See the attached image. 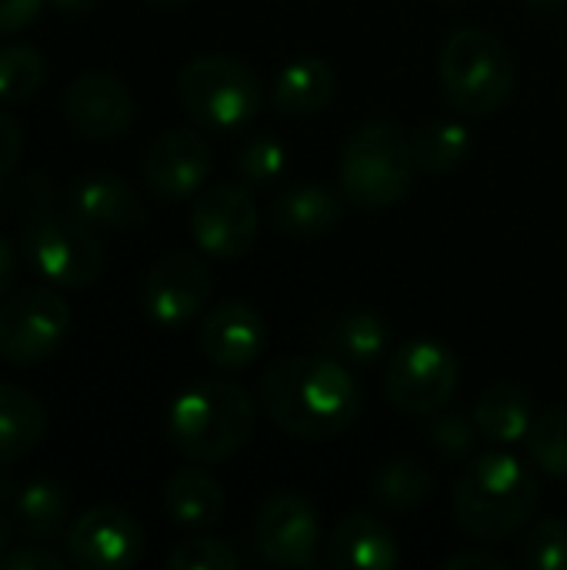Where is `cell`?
Instances as JSON below:
<instances>
[{
	"mask_svg": "<svg viewBox=\"0 0 567 570\" xmlns=\"http://www.w3.org/2000/svg\"><path fill=\"white\" fill-rule=\"evenodd\" d=\"M177 94L190 120L211 130H237L264 107L257 73L227 53H201L187 60L177 77Z\"/></svg>",
	"mask_w": 567,
	"mask_h": 570,
	"instance_id": "6",
	"label": "cell"
},
{
	"mask_svg": "<svg viewBox=\"0 0 567 570\" xmlns=\"http://www.w3.org/2000/svg\"><path fill=\"white\" fill-rule=\"evenodd\" d=\"M10 538H13V524H10V518L0 511V554L10 551Z\"/></svg>",
	"mask_w": 567,
	"mask_h": 570,
	"instance_id": "41",
	"label": "cell"
},
{
	"mask_svg": "<svg viewBox=\"0 0 567 570\" xmlns=\"http://www.w3.org/2000/svg\"><path fill=\"white\" fill-rule=\"evenodd\" d=\"M528 7H535V10H558V7H565L567 0H525Z\"/></svg>",
	"mask_w": 567,
	"mask_h": 570,
	"instance_id": "43",
	"label": "cell"
},
{
	"mask_svg": "<svg viewBox=\"0 0 567 570\" xmlns=\"http://www.w3.org/2000/svg\"><path fill=\"white\" fill-rule=\"evenodd\" d=\"M261 230V214L254 197L237 184H217L201 190L190 204V237L197 250L217 261L244 257Z\"/></svg>",
	"mask_w": 567,
	"mask_h": 570,
	"instance_id": "11",
	"label": "cell"
},
{
	"mask_svg": "<svg viewBox=\"0 0 567 570\" xmlns=\"http://www.w3.org/2000/svg\"><path fill=\"white\" fill-rule=\"evenodd\" d=\"M50 3L63 13H90L100 0H50Z\"/></svg>",
	"mask_w": 567,
	"mask_h": 570,
	"instance_id": "40",
	"label": "cell"
},
{
	"mask_svg": "<svg viewBox=\"0 0 567 570\" xmlns=\"http://www.w3.org/2000/svg\"><path fill=\"white\" fill-rule=\"evenodd\" d=\"M338 90V73L321 57H297L284 63L271 83V107L281 117H314Z\"/></svg>",
	"mask_w": 567,
	"mask_h": 570,
	"instance_id": "20",
	"label": "cell"
},
{
	"mask_svg": "<svg viewBox=\"0 0 567 570\" xmlns=\"http://www.w3.org/2000/svg\"><path fill=\"white\" fill-rule=\"evenodd\" d=\"M211 294L214 281L207 264L194 254L177 250L150 267L144 281V311L157 327L177 331L211 304Z\"/></svg>",
	"mask_w": 567,
	"mask_h": 570,
	"instance_id": "12",
	"label": "cell"
},
{
	"mask_svg": "<svg viewBox=\"0 0 567 570\" xmlns=\"http://www.w3.org/2000/svg\"><path fill=\"white\" fill-rule=\"evenodd\" d=\"M565 47H567V23H565Z\"/></svg>",
	"mask_w": 567,
	"mask_h": 570,
	"instance_id": "45",
	"label": "cell"
},
{
	"mask_svg": "<svg viewBox=\"0 0 567 570\" xmlns=\"http://www.w3.org/2000/svg\"><path fill=\"white\" fill-rule=\"evenodd\" d=\"M525 444L538 471L548 478H567V407H551L535 417Z\"/></svg>",
	"mask_w": 567,
	"mask_h": 570,
	"instance_id": "29",
	"label": "cell"
},
{
	"mask_svg": "<svg viewBox=\"0 0 567 570\" xmlns=\"http://www.w3.org/2000/svg\"><path fill=\"white\" fill-rule=\"evenodd\" d=\"M43 431V404L17 384H0V468L30 454L40 444Z\"/></svg>",
	"mask_w": 567,
	"mask_h": 570,
	"instance_id": "24",
	"label": "cell"
},
{
	"mask_svg": "<svg viewBox=\"0 0 567 570\" xmlns=\"http://www.w3.org/2000/svg\"><path fill=\"white\" fill-rule=\"evenodd\" d=\"M67 558L80 570H130L144 558V528L120 508H90L67 531Z\"/></svg>",
	"mask_w": 567,
	"mask_h": 570,
	"instance_id": "13",
	"label": "cell"
},
{
	"mask_svg": "<svg viewBox=\"0 0 567 570\" xmlns=\"http://www.w3.org/2000/svg\"><path fill=\"white\" fill-rule=\"evenodd\" d=\"M43 10V0H0V33H17L30 27Z\"/></svg>",
	"mask_w": 567,
	"mask_h": 570,
	"instance_id": "37",
	"label": "cell"
},
{
	"mask_svg": "<svg viewBox=\"0 0 567 570\" xmlns=\"http://www.w3.org/2000/svg\"><path fill=\"white\" fill-rule=\"evenodd\" d=\"M70 217L90 230H130L144 224V207L130 180L117 174H90L70 190Z\"/></svg>",
	"mask_w": 567,
	"mask_h": 570,
	"instance_id": "17",
	"label": "cell"
},
{
	"mask_svg": "<svg viewBox=\"0 0 567 570\" xmlns=\"http://www.w3.org/2000/svg\"><path fill=\"white\" fill-rule=\"evenodd\" d=\"M541 491L528 464L491 451L475 458L454 484V521L475 541H505L538 511Z\"/></svg>",
	"mask_w": 567,
	"mask_h": 570,
	"instance_id": "2",
	"label": "cell"
},
{
	"mask_svg": "<svg viewBox=\"0 0 567 570\" xmlns=\"http://www.w3.org/2000/svg\"><path fill=\"white\" fill-rule=\"evenodd\" d=\"M458 384H461V364L454 351L428 337L398 347L384 367V391L391 404L414 417L444 411L454 401Z\"/></svg>",
	"mask_w": 567,
	"mask_h": 570,
	"instance_id": "7",
	"label": "cell"
},
{
	"mask_svg": "<svg viewBox=\"0 0 567 570\" xmlns=\"http://www.w3.org/2000/svg\"><path fill=\"white\" fill-rule=\"evenodd\" d=\"M13 514H17V528L23 538L53 541L70 521V494L63 484L50 478H37L27 488H20L13 501Z\"/></svg>",
	"mask_w": 567,
	"mask_h": 570,
	"instance_id": "25",
	"label": "cell"
},
{
	"mask_svg": "<svg viewBox=\"0 0 567 570\" xmlns=\"http://www.w3.org/2000/svg\"><path fill=\"white\" fill-rule=\"evenodd\" d=\"M20 150H23V134H20V124L0 110V187L3 180L17 170L20 164Z\"/></svg>",
	"mask_w": 567,
	"mask_h": 570,
	"instance_id": "36",
	"label": "cell"
},
{
	"mask_svg": "<svg viewBox=\"0 0 567 570\" xmlns=\"http://www.w3.org/2000/svg\"><path fill=\"white\" fill-rule=\"evenodd\" d=\"M434 421H431V441H434V448L441 451V454H448V458H468L471 454V448H475V441H478V424H475V417H465V414H444V411H438V414H431Z\"/></svg>",
	"mask_w": 567,
	"mask_h": 570,
	"instance_id": "33",
	"label": "cell"
},
{
	"mask_svg": "<svg viewBox=\"0 0 567 570\" xmlns=\"http://www.w3.org/2000/svg\"><path fill=\"white\" fill-rule=\"evenodd\" d=\"M284 167H287V147L271 134H257L237 150V174L247 184H271L284 174Z\"/></svg>",
	"mask_w": 567,
	"mask_h": 570,
	"instance_id": "31",
	"label": "cell"
},
{
	"mask_svg": "<svg viewBox=\"0 0 567 570\" xmlns=\"http://www.w3.org/2000/svg\"><path fill=\"white\" fill-rule=\"evenodd\" d=\"M137 104L130 90L110 73H80L63 97L67 124L94 140H107L124 134L134 124Z\"/></svg>",
	"mask_w": 567,
	"mask_h": 570,
	"instance_id": "16",
	"label": "cell"
},
{
	"mask_svg": "<svg viewBox=\"0 0 567 570\" xmlns=\"http://www.w3.org/2000/svg\"><path fill=\"white\" fill-rule=\"evenodd\" d=\"M70 331V307L53 287H23L0 304V357L33 367L57 354Z\"/></svg>",
	"mask_w": 567,
	"mask_h": 570,
	"instance_id": "9",
	"label": "cell"
},
{
	"mask_svg": "<svg viewBox=\"0 0 567 570\" xmlns=\"http://www.w3.org/2000/svg\"><path fill=\"white\" fill-rule=\"evenodd\" d=\"M214 170V150L197 130L160 134L144 157V180L160 200L197 197Z\"/></svg>",
	"mask_w": 567,
	"mask_h": 570,
	"instance_id": "14",
	"label": "cell"
},
{
	"mask_svg": "<svg viewBox=\"0 0 567 570\" xmlns=\"http://www.w3.org/2000/svg\"><path fill=\"white\" fill-rule=\"evenodd\" d=\"M67 561L40 544H27L17 551H3L0 554V570H63Z\"/></svg>",
	"mask_w": 567,
	"mask_h": 570,
	"instance_id": "35",
	"label": "cell"
},
{
	"mask_svg": "<svg viewBox=\"0 0 567 570\" xmlns=\"http://www.w3.org/2000/svg\"><path fill=\"white\" fill-rule=\"evenodd\" d=\"M508 564L488 551H468V554H454L444 561V570H505Z\"/></svg>",
	"mask_w": 567,
	"mask_h": 570,
	"instance_id": "38",
	"label": "cell"
},
{
	"mask_svg": "<svg viewBox=\"0 0 567 570\" xmlns=\"http://www.w3.org/2000/svg\"><path fill=\"white\" fill-rule=\"evenodd\" d=\"M167 568L170 570H237L241 568V558L237 551L221 541V538H194V541H184L170 551L167 558Z\"/></svg>",
	"mask_w": 567,
	"mask_h": 570,
	"instance_id": "32",
	"label": "cell"
},
{
	"mask_svg": "<svg viewBox=\"0 0 567 570\" xmlns=\"http://www.w3.org/2000/svg\"><path fill=\"white\" fill-rule=\"evenodd\" d=\"M254 401L231 381H197L177 394L167 411V438L174 451L194 464L234 458L254 434Z\"/></svg>",
	"mask_w": 567,
	"mask_h": 570,
	"instance_id": "3",
	"label": "cell"
},
{
	"mask_svg": "<svg viewBox=\"0 0 567 570\" xmlns=\"http://www.w3.org/2000/svg\"><path fill=\"white\" fill-rule=\"evenodd\" d=\"M478 434L491 444H518L535 424V404L518 384H491L475 404Z\"/></svg>",
	"mask_w": 567,
	"mask_h": 570,
	"instance_id": "23",
	"label": "cell"
},
{
	"mask_svg": "<svg viewBox=\"0 0 567 570\" xmlns=\"http://www.w3.org/2000/svg\"><path fill=\"white\" fill-rule=\"evenodd\" d=\"M17 494H20V488H17L13 481H0V504H10V508H13Z\"/></svg>",
	"mask_w": 567,
	"mask_h": 570,
	"instance_id": "42",
	"label": "cell"
},
{
	"mask_svg": "<svg viewBox=\"0 0 567 570\" xmlns=\"http://www.w3.org/2000/svg\"><path fill=\"white\" fill-rule=\"evenodd\" d=\"M13 197H17V207H20L27 217H33V214L53 210V197H57V190H53V184H50L47 177H40V174H27V177H20V180H17Z\"/></svg>",
	"mask_w": 567,
	"mask_h": 570,
	"instance_id": "34",
	"label": "cell"
},
{
	"mask_svg": "<svg viewBox=\"0 0 567 570\" xmlns=\"http://www.w3.org/2000/svg\"><path fill=\"white\" fill-rule=\"evenodd\" d=\"M23 254L57 287H87L104 271V247L87 224L53 210L33 214L23 227Z\"/></svg>",
	"mask_w": 567,
	"mask_h": 570,
	"instance_id": "8",
	"label": "cell"
},
{
	"mask_svg": "<svg viewBox=\"0 0 567 570\" xmlns=\"http://www.w3.org/2000/svg\"><path fill=\"white\" fill-rule=\"evenodd\" d=\"M324 561L334 570H394L401 564V548L378 518L351 514L331 531Z\"/></svg>",
	"mask_w": 567,
	"mask_h": 570,
	"instance_id": "18",
	"label": "cell"
},
{
	"mask_svg": "<svg viewBox=\"0 0 567 570\" xmlns=\"http://www.w3.org/2000/svg\"><path fill=\"white\" fill-rule=\"evenodd\" d=\"M434 491V478L421 461L411 458H398L388 461L371 484V498L388 508V511H411L418 504H424Z\"/></svg>",
	"mask_w": 567,
	"mask_h": 570,
	"instance_id": "27",
	"label": "cell"
},
{
	"mask_svg": "<svg viewBox=\"0 0 567 570\" xmlns=\"http://www.w3.org/2000/svg\"><path fill=\"white\" fill-rule=\"evenodd\" d=\"M47 80V60L30 43H3L0 47V100L17 104L33 97Z\"/></svg>",
	"mask_w": 567,
	"mask_h": 570,
	"instance_id": "28",
	"label": "cell"
},
{
	"mask_svg": "<svg viewBox=\"0 0 567 570\" xmlns=\"http://www.w3.org/2000/svg\"><path fill=\"white\" fill-rule=\"evenodd\" d=\"M17 277V250L7 237H0V297L13 287Z\"/></svg>",
	"mask_w": 567,
	"mask_h": 570,
	"instance_id": "39",
	"label": "cell"
},
{
	"mask_svg": "<svg viewBox=\"0 0 567 570\" xmlns=\"http://www.w3.org/2000/svg\"><path fill=\"white\" fill-rule=\"evenodd\" d=\"M518 561L528 570H567V521H538L518 544Z\"/></svg>",
	"mask_w": 567,
	"mask_h": 570,
	"instance_id": "30",
	"label": "cell"
},
{
	"mask_svg": "<svg viewBox=\"0 0 567 570\" xmlns=\"http://www.w3.org/2000/svg\"><path fill=\"white\" fill-rule=\"evenodd\" d=\"M411 154H414V167L431 174V177H444L454 174L468 154H471V134L465 124L458 120H424L414 134H411Z\"/></svg>",
	"mask_w": 567,
	"mask_h": 570,
	"instance_id": "26",
	"label": "cell"
},
{
	"mask_svg": "<svg viewBox=\"0 0 567 570\" xmlns=\"http://www.w3.org/2000/svg\"><path fill=\"white\" fill-rule=\"evenodd\" d=\"M438 77L454 110L468 117H491L511 100L518 70L498 33L485 27H461L438 53Z\"/></svg>",
	"mask_w": 567,
	"mask_h": 570,
	"instance_id": "5",
	"label": "cell"
},
{
	"mask_svg": "<svg viewBox=\"0 0 567 570\" xmlns=\"http://www.w3.org/2000/svg\"><path fill=\"white\" fill-rule=\"evenodd\" d=\"M311 337H314L317 354H328L354 367H371L388 351V324L371 311H344V314L324 317Z\"/></svg>",
	"mask_w": 567,
	"mask_h": 570,
	"instance_id": "19",
	"label": "cell"
},
{
	"mask_svg": "<svg viewBox=\"0 0 567 570\" xmlns=\"http://www.w3.org/2000/svg\"><path fill=\"white\" fill-rule=\"evenodd\" d=\"M411 137L391 120L361 124L341 150V197L358 210H384L408 197L414 180Z\"/></svg>",
	"mask_w": 567,
	"mask_h": 570,
	"instance_id": "4",
	"label": "cell"
},
{
	"mask_svg": "<svg viewBox=\"0 0 567 570\" xmlns=\"http://www.w3.org/2000/svg\"><path fill=\"white\" fill-rule=\"evenodd\" d=\"M341 220H344V197L314 184L287 187L271 204L274 230L291 237H321L331 234Z\"/></svg>",
	"mask_w": 567,
	"mask_h": 570,
	"instance_id": "21",
	"label": "cell"
},
{
	"mask_svg": "<svg viewBox=\"0 0 567 570\" xmlns=\"http://www.w3.org/2000/svg\"><path fill=\"white\" fill-rule=\"evenodd\" d=\"M164 511L180 528H214L224 514V488L204 468H177L164 484Z\"/></svg>",
	"mask_w": 567,
	"mask_h": 570,
	"instance_id": "22",
	"label": "cell"
},
{
	"mask_svg": "<svg viewBox=\"0 0 567 570\" xmlns=\"http://www.w3.org/2000/svg\"><path fill=\"white\" fill-rule=\"evenodd\" d=\"M261 411L291 438L334 441L361 411V391L348 364L311 354L284 357L261 381Z\"/></svg>",
	"mask_w": 567,
	"mask_h": 570,
	"instance_id": "1",
	"label": "cell"
},
{
	"mask_svg": "<svg viewBox=\"0 0 567 570\" xmlns=\"http://www.w3.org/2000/svg\"><path fill=\"white\" fill-rule=\"evenodd\" d=\"M257 554L284 570L317 568L321 558V518L317 508L301 494H274L254 518Z\"/></svg>",
	"mask_w": 567,
	"mask_h": 570,
	"instance_id": "10",
	"label": "cell"
},
{
	"mask_svg": "<svg viewBox=\"0 0 567 570\" xmlns=\"http://www.w3.org/2000/svg\"><path fill=\"white\" fill-rule=\"evenodd\" d=\"M197 344L211 364L224 371H244L264 354L267 324L247 301H221L204 314Z\"/></svg>",
	"mask_w": 567,
	"mask_h": 570,
	"instance_id": "15",
	"label": "cell"
},
{
	"mask_svg": "<svg viewBox=\"0 0 567 570\" xmlns=\"http://www.w3.org/2000/svg\"><path fill=\"white\" fill-rule=\"evenodd\" d=\"M147 3H154V7H180L187 0H147Z\"/></svg>",
	"mask_w": 567,
	"mask_h": 570,
	"instance_id": "44",
	"label": "cell"
}]
</instances>
